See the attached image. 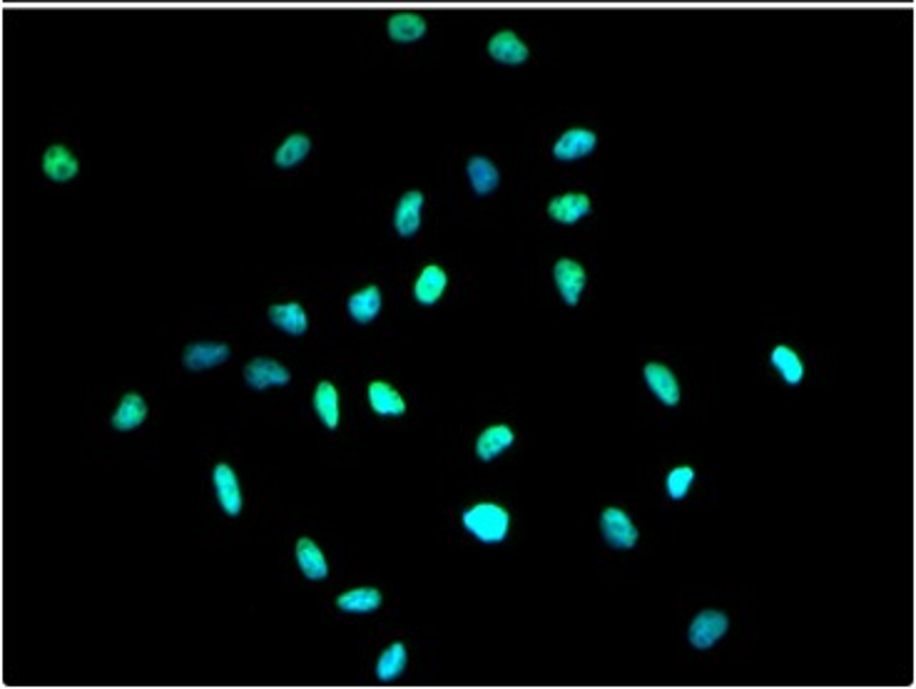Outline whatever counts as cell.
I'll list each match as a JSON object with an SVG mask.
<instances>
[{"mask_svg":"<svg viewBox=\"0 0 916 689\" xmlns=\"http://www.w3.org/2000/svg\"><path fill=\"white\" fill-rule=\"evenodd\" d=\"M215 485H217V496L222 508L227 510L229 515H237L241 508V498H240V485H237V478L229 466H217L215 468Z\"/></svg>","mask_w":916,"mask_h":689,"instance_id":"9a60e30c","label":"cell"},{"mask_svg":"<svg viewBox=\"0 0 916 689\" xmlns=\"http://www.w3.org/2000/svg\"><path fill=\"white\" fill-rule=\"evenodd\" d=\"M692 483V471L690 468H675L667 478V490L673 498H685L687 488Z\"/></svg>","mask_w":916,"mask_h":689,"instance_id":"83f0119b","label":"cell"},{"mask_svg":"<svg viewBox=\"0 0 916 689\" xmlns=\"http://www.w3.org/2000/svg\"><path fill=\"white\" fill-rule=\"evenodd\" d=\"M603 532L608 543L615 547H633L638 543V531L633 528V523L623 510L610 508L603 513Z\"/></svg>","mask_w":916,"mask_h":689,"instance_id":"9c48e42d","label":"cell"},{"mask_svg":"<svg viewBox=\"0 0 916 689\" xmlns=\"http://www.w3.org/2000/svg\"><path fill=\"white\" fill-rule=\"evenodd\" d=\"M553 277L555 284H558V289L563 294V299H566L570 306L578 304L580 291L585 287V269H583L578 262H573V259H558V264H555L553 269Z\"/></svg>","mask_w":916,"mask_h":689,"instance_id":"5b68a950","label":"cell"},{"mask_svg":"<svg viewBox=\"0 0 916 689\" xmlns=\"http://www.w3.org/2000/svg\"><path fill=\"white\" fill-rule=\"evenodd\" d=\"M337 604L341 610H347V612H372V610H376L381 604V595L372 590V588H359V590L341 595Z\"/></svg>","mask_w":916,"mask_h":689,"instance_id":"d4e9b609","label":"cell"},{"mask_svg":"<svg viewBox=\"0 0 916 689\" xmlns=\"http://www.w3.org/2000/svg\"><path fill=\"white\" fill-rule=\"evenodd\" d=\"M488 55H491V61L501 62V65L519 68V65H526V62H528L531 50H528V45L520 40L519 33H513V30H498V33H494L491 40H488Z\"/></svg>","mask_w":916,"mask_h":689,"instance_id":"7a4b0ae2","label":"cell"},{"mask_svg":"<svg viewBox=\"0 0 916 689\" xmlns=\"http://www.w3.org/2000/svg\"><path fill=\"white\" fill-rule=\"evenodd\" d=\"M404 667H406V650H404L401 642H397V644H391V647L381 654L379 667H376V675H379V679L388 682V679L398 677V675L404 672Z\"/></svg>","mask_w":916,"mask_h":689,"instance_id":"484cf974","label":"cell"},{"mask_svg":"<svg viewBox=\"0 0 916 689\" xmlns=\"http://www.w3.org/2000/svg\"><path fill=\"white\" fill-rule=\"evenodd\" d=\"M314 406H316L319 418H322V421H324L329 428H337V424H339L337 388L331 386V384H319L316 393H314Z\"/></svg>","mask_w":916,"mask_h":689,"instance_id":"cb8c5ba5","label":"cell"},{"mask_svg":"<svg viewBox=\"0 0 916 689\" xmlns=\"http://www.w3.org/2000/svg\"><path fill=\"white\" fill-rule=\"evenodd\" d=\"M429 25H426V18L421 12L413 11H398L388 18L386 23V33L394 43H401V45H409V43H419L423 36H426Z\"/></svg>","mask_w":916,"mask_h":689,"instance_id":"3957f363","label":"cell"},{"mask_svg":"<svg viewBox=\"0 0 916 689\" xmlns=\"http://www.w3.org/2000/svg\"><path fill=\"white\" fill-rule=\"evenodd\" d=\"M145 416H147L145 401L140 399L137 393H130V396H125V399H122L120 409H118L115 418H112V426H115V428H120V431H130V428H135V426L143 424V421H145Z\"/></svg>","mask_w":916,"mask_h":689,"instance_id":"ffe728a7","label":"cell"},{"mask_svg":"<svg viewBox=\"0 0 916 689\" xmlns=\"http://www.w3.org/2000/svg\"><path fill=\"white\" fill-rule=\"evenodd\" d=\"M598 145V137L591 130L585 127H573V130H566V133L558 137V142L553 145V158L555 159H580L585 155H591L593 150Z\"/></svg>","mask_w":916,"mask_h":689,"instance_id":"277c9868","label":"cell"},{"mask_svg":"<svg viewBox=\"0 0 916 689\" xmlns=\"http://www.w3.org/2000/svg\"><path fill=\"white\" fill-rule=\"evenodd\" d=\"M43 172L53 182L73 180L75 174H78V159H75V155L68 147L53 145L43 155Z\"/></svg>","mask_w":916,"mask_h":689,"instance_id":"30bf717a","label":"cell"},{"mask_svg":"<svg viewBox=\"0 0 916 689\" xmlns=\"http://www.w3.org/2000/svg\"><path fill=\"white\" fill-rule=\"evenodd\" d=\"M724 629H727V617L723 612H702V615L695 617V622L690 628V642L699 650H705L723 637Z\"/></svg>","mask_w":916,"mask_h":689,"instance_id":"52a82bcc","label":"cell"},{"mask_svg":"<svg viewBox=\"0 0 916 689\" xmlns=\"http://www.w3.org/2000/svg\"><path fill=\"white\" fill-rule=\"evenodd\" d=\"M229 359V349L225 344H192L190 349L184 351V366L192 369V371H202V369H209V366H217V363L227 361Z\"/></svg>","mask_w":916,"mask_h":689,"instance_id":"4fadbf2b","label":"cell"},{"mask_svg":"<svg viewBox=\"0 0 916 689\" xmlns=\"http://www.w3.org/2000/svg\"><path fill=\"white\" fill-rule=\"evenodd\" d=\"M444 289H446V272L441 266L431 264L421 272V277L413 287V296L419 304H434L438 302Z\"/></svg>","mask_w":916,"mask_h":689,"instance_id":"5bb4252c","label":"cell"},{"mask_svg":"<svg viewBox=\"0 0 916 689\" xmlns=\"http://www.w3.org/2000/svg\"><path fill=\"white\" fill-rule=\"evenodd\" d=\"M588 212H591L588 194H560V197L551 199V205H548L551 219L560 222V224H576Z\"/></svg>","mask_w":916,"mask_h":689,"instance_id":"ba28073f","label":"cell"},{"mask_svg":"<svg viewBox=\"0 0 916 689\" xmlns=\"http://www.w3.org/2000/svg\"><path fill=\"white\" fill-rule=\"evenodd\" d=\"M269 319L277 324L279 328H284L287 334H294L299 336L307 331V314L299 304H279V306H272L269 309Z\"/></svg>","mask_w":916,"mask_h":689,"instance_id":"e0dca14e","label":"cell"},{"mask_svg":"<svg viewBox=\"0 0 916 689\" xmlns=\"http://www.w3.org/2000/svg\"><path fill=\"white\" fill-rule=\"evenodd\" d=\"M309 150H312V142H309L307 134H291V137L284 140V145L277 150L274 162H277V167H284V170H287V167L299 165V162L309 155Z\"/></svg>","mask_w":916,"mask_h":689,"instance_id":"44dd1931","label":"cell"},{"mask_svg":"<svg viewBox=\"0 0 916 689\" xmlns=\"http://www.w3.org/2000/svg\"><path fill=\"white\" fill-rule=\"evenodd\" d=\"M645 378H648V384H650L652 393L663 401V403L675 406L677 401H680V388H677L675 376L670 374V369H665L660 363H650V366L645 369Z\"/></svg>","mask_w":916,"mask_h":689,"instance_id":"7c38bea8","label":"cell"},{"mask_svg":"<svg viewBox=\"0 0 916 689\" xmlns=\"http://www.w3.org/2000/svg\"><path fill=\"white\" fill-rule=\"evenodd\" d=\"M297 560H299V568L304 570V575L309 580H322L326 578V560L322 555V550L309 540V538H302L297 543Z\"/></svg>","mask_w":916,"mask_h":689,"instance_id":"ac0fdd59","label":"cell"},{"mask_svg":"<svg viewBox=\"0 0 916 689\" xmlns=\"http://www.w3.org/2000/svg\"><path fill=\"white\" fill-rule=\"evenodd\" d=\"M772 363L782 371V376L789 384H799L802 381V361L797 359V353L787 346H777L772 351Z\"/></svg>","mask_w":916,"mask_h":689,"instance_id":"4316f807","label":"cell"},{"mask_svg":"<svg viewBox=\"0 0 916 689\" xmlns=\"http://www.w3.org/2000/svg\"><path fill=\"white\" fill-rule=\"evenodd\" d=\"M369 401H372V409L376 413H381V416H401V413L406 411L404 399L388 384H379V381L372 384L369 386Z\"/></svg>","mask_w":916,"mask_h":689,"instance_id":"d6986e66","label":"cell"},{"mask_svg":"<svg viewBox=\"0 0 916 689\" xmlns=\"http://www.w3.org/2000/svg\"><path fill=\"white\" fill-rule=\"evenodd\" d=\"M463 523H466V528H469L478 540H483V543H498V540L506 538V510L498 508V506H491V503H483V506L470 508L469 513L463 515Z\"/></svg>","mask_w":916,"mask_h":689,"instance_id":"6da1fadb","label":"cell"},{"mask_svg":"<svg viewBox=\"0 0 916 689\" xmlns=\"http://www.w3.org/2000/svg\"><path fill=\"white\" fill-rule=\"evenodd\" d=\"M244 378H247L249 386L262 391V388L266 386H284V384H290V371H287L284 366H279L277 361L254 359L252 363H247Z\"/></svg>","mask_w":916,"mask_h":689,"instance_id":"8992f818","label":"cell"},{"mask_svg":"<svg viewBox=\"0 0 916 689\" xmlns=\"http://www.w3.org/2000/svg\"><path fill=\"white\" fill-rule=\"evenodd\" d=\"M421 192H406L401 197V202L397 207V217H394V224H397V231L401 237H411L421 227Z\"/></svg>","mask_w":916,"mask_h":689,"instance_id":"8fae6325","label":"cell"},{"mask_svg":"<svg viewBox=\"0 0 916 689\" xmlns=\"http://www.w3.org/2000/svg\"><path fill=\"white\" fill-rule=\"evenodd\" d=\"M466 172H469L470 187L473 192L478 194H491L498 187V170L494 167V162L486 158H470L469 165H466Z\"/></svg>","mask_w":916,"mask_h":689,"instance_id":"2e32d148","label":"cell"},{"mask_svg":"<svg viewBox=\"0 0 916 689\" xmlns=\"http://www.w3.org/2000/svg\"><path fill=\"white\" fill-rule=\"evenodd\" d=\"M381 309V294L376 287H366L359 294H354L349 299V312L356 321H372Z\"/></svg>","mask_w":916,"mask_h":689,"instance_id":"603a6c76","label":"cell"},{"mask_svg":"<svg viewBox=\"0 0 916 689\" xmlns=\"http://www.w3.org/2000/svg\"><path fill=\"white\" fill-rule=\"evenodd\" d=\"M513 443V434H511V428H506V426H494V428H488V431H483L481 438H478V456H481L483 460H491L495 458L501 450H506L508 446Z\"/></svg>","mask_w":916,"mask_h":689,"instance_id":"7402d4cb","label":"cell"}]
</instances>
